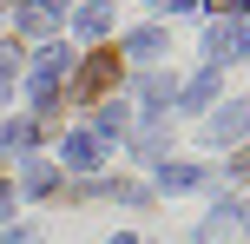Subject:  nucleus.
<instances>
[{
  "label": "nucleus",
  "mask_w": 250,
  "mask_h": 244,
  "mask_svg": "<svg viewBox=\"0 0 250 244\" xmlns=\"http://www.w3.org/2000/svg\"><path fill=\"white\" fill-rule=\"evenodd\" d=\"M237 53H250V20H237V26H217V33H211V66L237 60Z\"/></svg>",
  "instance_id": "39448f33"
},
{
  "label": "nucleus",
  "mask_w": 250,
  "mask_h": 244,
  "mask_svg": "<svg viewBox=\"0 0 250 244\" xmlns=\"http://www.w3.org/2000/svg\"><path fill=\"white\" fill-rule=\"evenodd\" d=\"M53 20H60V0H26L20 7V33H53Z\"/></svg>",
  "instance_id": "423d86ee"
},
{
  "label": "nucleus",
  "mask_w": 250,
  "mask_h": 244,
  "mask_svg": "<svg viewBox=\"0 0 250 244\" xmlns=\"http://www.w3.org/2000/svg\"><path fill=\"white\" fill-rule=\"evenodd\" d=\"M92 139H125V106H105V112H99V126H92Z\"/></svg>",
  "instance_id": "9b49d317"
},
{
  "label": "nucleus",
  "mask_w": 250,
  "mask_h": 244,
  "mask_svg": "<svg viewBox=\"0 0 250 244\" xmlns=\"http://www.w3.org/2000/svg\"><path fill=\"white\" fill-rule=\"evenodd\" d=\"M171 92H178V86H171V79H165V73H158V79H145V106H165V99H171Z\"/></svg>",
  "instance_id": "4468645a"
},
{
  "label": "nucleus",
  "mask_w": 250,
  "mask_h": 244,
  "mask_svg": "<svg viewBox=\"0 0 250 244\" xmlns=\"http://www.w3.org/2000/svg\"><path fill=\"white\" fill-rule=\"evenodd\" d=\"M211 7H217V13H230V20H244V13H250V0H211Z\"/></svg>",
  "instance_id": "dca6fc26"
},
{
  "label": "nucleus",
  "mask_w": 250,
  "mask_h": 244,
  "mask_svg": "<svg viewBox=\"0 0 250 244\" xmlns=\"http://www.w3.org/2000/svg\"><path fill=\"white\" fill-rule=\"evenodd\" d=\"M112 244H138V238H112Z\"/></svg>",
  "instance_id": "aec40b11"
},
{
  "label": "nucleus",
  "mask_w": 250,
  "mask_h": 244,
  "mask_svg": "<svg viewBox=\"0 0 250 244\" xmlns=\"http://www.w3.org/2000/svg\"><path fill=\"white\" fill-rule=\"evenodd\" d=\"M105 26H112V7H105V0H92V7H79V33H92V40H99Z\"/></svg>",
  "instance_id": "1a4fd4ad"
},
{
  "label": "nucleus",
  "mask_w": 250,
  "mask_h": 244,
  "mask_svg": "<svg viewBox=\"0 0 250 244\" xmlns=\"http://www.w3.org/2000/svg\"><path fill=\"white\" fill-rule=\"evenodd\" d=\"M7 205H13V192H7V185H0V211H7Z\"/></svg>",
  "instance_id": "a211bd4d"
},
{
  "label": "nucleus",
  "mask_w": 250,
  "mask_h": 244,
  "mask_svg": "<svg viewBox=\"0 0 250 244\" xmlns=\"http://www.w3.org/2000/svg\"><path fill=\"white\" fill-rule=\"evenodd\" d=\"M125 53H132V60H158V53H165V26H138V33H125Z\"/></svg>",
  "instance_id": "0eeeda50"
},
{
  "label": "nucleus",
  "mask_w": 250,
  "mask_h": 244,
  "mask_svg": "<svg viewBox=\"0 0 250 244\" xmlns=\"http://www.w3.org/2000/svg\"><path fill=\"white\" fill-rule=\"evenodd\" d=\"M211 92H217V66H204V73L185 86V106H211Z\"/></svg>",
  "instance_id": "9d476101"
},
{
  "label": "nucleus",
  "mask_w": 250,
  "mask_h": 244,
  "mask_svg": "<svg viewBox=\"0 0 250 244\" xmlns=\"http://www.w3.org/2000/svg\"><path fill=\"white\" fill-rule=\"evenodd\" d=\"M26 192H53V165H26Z\"/></svg>",
  "instance_id": "2eb2a0df"
},
{
  "label": "nucleus",
  "mask_w": 250,
  "mask_h": 244,
  "mask_svg": "<svg viewBox=\"0 0 250 244\" xmlns=\"http://www.w3.org/2000/svg\"><path fill=\"white\" fill-rule=\"evenodd\" d=\"M99 152H105V145L92 139V132H66V145H60L66 172H92V165H99Z\"/></svg>",
  "instance_id": "20e7f679"
},
{
  "label": "nucleus",
  "mask_w": 250,
  "mask_h": 244,
  "mask_svg": "<svg viewBox=\"0 0 250 244\" xmlns=\"http://www.w3.org/2000/svg\"><path fill=\"white\" fill-rule=\"evenodd\" d=\"M230 172H237V178H250V152H244V158H237V165H230Z\"/></svg>",
  "instance_id": "f3484780"
},
{
  "label": "nucleus",
  "mask_w": 250,
  "mask_h": 244,
  "mask_svg": "<svg viewBox=\"0 0 250 244\" xmlns=\"http://www.w3.org/2000/svg\"><path fill=\"white\" fill-rule=\"evenodd\" d=\"M13 79H20V46H0V92H13Z\"/></svg>",
  "instance_id": "ddd939ff"
},
{
  "label": "nucleus",
  "mask_w": 250,
  "mask_h": 244,
  "mask_svg": "<svg viewBox=\"0 0 250 244\" xmlns=\"http://www.w3.org/2000/svg\"><path fill=\"white\" fill-rule=\"evenodd\" d=\"M158 185H165V192H191V185H204V172H198V165H165Z\"/></svg>",
  "instance_id": "6e6552de"
},
{
  "label": "nucleus",
  "mask_w": 250,
  "mask_h": 244,
  "mask_svg": "<svg viewBox=\"0 0 250 244\" xmlns=\"http://www.w3.org/2000/svg\"><path fill=\"white\" fill-rule=\"evenodd\" d=\"M112 86H119V46L86 53V66L73 73V99H105Z\"/></svg>",
  "instance_id": "f257e3e1"
},
{
  "label": "nucleus",
  "mask_w": 250,
  "mask_h": 244,
  "mask_svg": "<svg viewBox=\"0 0 250 244\" xmlns=\"http://www.w3.org/2000/svg\"><path fill=\"white\" fill-rule=\"evenodd\" d=\"M165 7H198V0H165Z\"/></svg>",
  "instance_id": "6ab92c4d"
},
{
  "label": "nucleus",
  "mask_w": 250,
  "mask_h": 244,
  "mask_svg": "<svg viewBox=\"0 0 250 244\" xmlns=\"http://www.w3.org/2000/svg\"><path fill=\"white\" fill-rule=\"evenodd\" d=\"M33 119H20V126H7V132H0V145H7V152H26V145H33Z\"/></svg>",
  "instance_id": "f8f14e48"
},
{
  "label": "nucleus",
  "mask_w": 250,
  "mask_h": 244,
  "mask_svg": "<svg viewBox=\"0 0 250 244\" xmlns=\"http://www.w3.org/2000/svg\"><path fill=\"white\" fill-rule=\"evenodd\" d=\"M66 66H73V53L66 46H46L33 60V106L40 112H53V99H60V79H66Z\"/></svg>",
  "instance_id": "f03ea898"
},
{
  "label": "nucleus",
  "mask_w": 250,
  "mask_h": 244,
  "mask_svg": "<svg viewBox=\"0 0 250 244\" xmlns=\"http://www.w3.org/2000/svg\"><path fill=\"white\" fill-rule=\"evenodd\" d=\"M244 132H250V106H217V112L204 119V139L211 145H237Z\"/></svg>",
  "instance_id": "7ed1b4c3"
}]
</instances>
